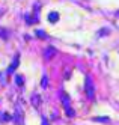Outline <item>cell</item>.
<instances>
[{"mask_svg": "<svg viewBox=\"0 0 119 125\" xmlns=\"http://www.w3.org/2000/svg\"><path fill=\"white\" fill-rule=\"evenodd\" d=\"M65 113H66V116H69V118H74V115H76V113H74V110H72L71 107L65 110Z\"/></svg>", "mask_w": 119, "mask_h": 125, "instance_id": "cell-13", "label": "cell"}, {"mask_svg": "<svg viewBox=\"0 0 119 125\" xmlns=\"http://www.w3.org/2000/svg\"><path fill=\"white\" fill-rule=\"evenodd\" d=\"M48 21L50 23H57L59 21V14L57 12H50L48 14Z\"/></svg>", "mask_w": 119, "mask_h": 125, "instance_id": "cell-8", "label": "cell"}, {"mask_svg": "<svg viewBox=\"0 0 119 125\" xmlns=\"http://www.w3.org/2000/svg\"><path fill=\"white\" fill-rule=\"evenodd\" d=\"M18 63H20V59H18V56H15L14 62H12V63L9 65V68H8V74H11V73H14V69H17Z\"/></svg>", "mask_w": 119, "mask_h": 125, "instance_id": "cell-5", "label": "cell"}, {"mask_svg": "<svg viewBox=\"0 0 119 125\" xmlns=\"http://www.w3.org/2000/svg\"><path fill=\"white\" fill-rule=\"evenodd\" d=\"M60 100H62V104H63V109H69L71 107V101H69V96L65 94V92H60Z\"/></svg>", "mask_w": 119, "mask_h": 125, "instance_id": "cell-3", "label": "cell"}, {"mask_svg": "<svg viewBox=\"0 0 119 125\" xmlns=\"http://www.w3.org/2000/svg\"><path fill=\"white\" fill-rule=\"evenodd\" d=\"M85 91H86V95H87L89 100H94L95 98V84H94L92 78H90L89 75L85 80Z\"/></svg>", "mask_w": 119, "mask_h": 125, "instance_id": "cell-1", "label": "cell"}, {"mask_svg": "<svg viewBox=\"0 0 119 125\" xmlns=\"http://www.w3.org/2000/svg\"><path fill=\"white\" fill-rule=\"evenodd\" d=\"M56 54H57V50L54 48V47H47V48L44 50V59L45 60H51Z\"/></svg>", "mask_w": 119, "mask_h": 125, "instance_id": "cell-2", "label": "cell"}, {"mask_svg": "<svg viewBox=\"0 0 119 125\" xmlns=\"http://www.w3.org/2000/svg\"><path fill=\"white\" fill-rule=\"evenodd\" d=\"M32 105L35 107V109H38V107L41 105V98H39L38 94H33L32 95Z\"/></svg>", "mask_w": 119, "mask_h": 125, "instance_id": "cell-6", "label": "cell"}, {"mask_svg": "<svg viewBox=\"0 0 119 125\" xmlns=\"http://www.w3.org/2000/svg\"><path fill=\"white\" fill-rule=\"evenodd\" d=\"M116 15H118V17H119V12H118V14H116Z\"/></svg>", "mask_w": 119, "mask_h": 125, "instance_id": "cell-17", "label": "cell"}, {"mask_svg": "<svg viewBox=\"0 0 119 125\" xmlns=\"http://www.w3.org/2000/svg\"><path fill=\"white\" fill-rule=\"evenodd\" d=\"M24 20H26V23L27 24H35V23H38V17H32V15H29V14H27V15H24Z\"/></svg>", "mask_w": 119, "mask_h": 125, "instance_id": "cell-7", "label": "cell"}, {"mask_svg": "<svg viewBox=\"0 0 119 125\" xmlns=\"http://www.w3.org/2000/svg\"><path fill=\"white\" fill-rule=\"evenodd\" d=\"M15 82H17V84H18V86H23V84H24V83H23L24 80H23V77H21V75H17V77H15Z\"/></svg>", "mask_w": 119, "mask_h": 125, "instance_id": "cell-12", "label": "cell"}, {"mask_svg": "<svg viewBox=\"0 0 119 125\" xmlns=\"http://www.w3.org/2000/svg\"><path fill=\"white\" fill-rule=\"evenodd\" d=\"M107 33H110V30H108V29H101V30L98 32V35H99V36H106Z\"/></svg>", "mask_w": 119, "mask_h": 125, "instance_id": "cell-15", "label": "cell"}, {"mask_svg": "<svg viewBox=\"0 0 119 125\" xmlns=\"http://www.w3.org/2000/svg\"><path fill=\"white\" fill-rule=\"evenodd\" d=\"M41 86H42V87H47V86H48V78L45 77V75L42 77V82H41Z\"/></svg>", "mask_w": 119, "mask_h": 125, "instance_id": "cell-14", "label": "cell"}, {"mask_svg": "<svg viewBox=\"0 0 119 125\" xmlns=\"http://www.w3.org/2000/svg\"><path fill=\"white\" fill-rule=\"evenodd\" d=\"M42 125H48V121H47V118H42Z\"/></svg>", "mask_w": 119, "mask_h": 125, "instance_id": "cell-16", "label": "cell"}, {"mask_svg": "<svg viewBox=\"0 0 119 125\" xmlns=\"http://www.w3.org/2000/svg\"><path fill=\"white\" fill-rule=\"evenodd\" d=\"M94 121L95 122H108V121H110V118H107V116H95Z\"/></svg>", "mask_w": 119, "mask_h": 125, "instance_id": "cell-9", "label": "cell"}, {"mask_svg": "<svg viewBox=\"0 0 119 125\" xmlns=\"http://www.w3.org/2000/svg\"><path fill=\"white\" fill-rule=\"evenodd\" d=\"M35 35H36L39 39H45V38H47V35H45L44 30H35Z\"/></svg>", "mask_w": 119, "mask_h": 125, "instance_id": "cell-10", "label": "cell"}, {"mask_svg": "<svg viewBox=\"0 0 119 125\" xmlns=\"http://www.w3.org/2000/svg\"><path fill=\"white\" fill-rule=\"evenodd\" d=\"M23 118H24V116H23V110H21V107H20V105H17V107H15V116H14V119H15L17 122H21V121H23Z\"/></svg>", "mask_w": 119, "mask_h": 125, "instance_id": "cell-4", "label": "cell"}, {"mask_svg": "<svg viewBox=\"0 0 119 125\" xmlns=\"http://www.w3.org/2000/svg\"><path fill=\"white\" fill-rule=\"evenodd\" d=\"M0 38L8 39V30H6V29H3V27H0Z\"/></svg>", "mask_w": 119, "mask_h": 125, "instance_id": "cell-11", "label": "cell"}]
</instances>
